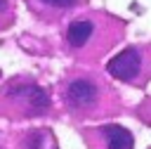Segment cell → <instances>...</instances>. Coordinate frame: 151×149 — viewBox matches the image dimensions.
<instances>
[{
	"label": "cell",
	"mask_w": 151,
	"mask_h": 149,
	"mask_svg": "<svg viewBox=\"0 0 151 149\" xmlns=\"http://www.w3.org/2000/svg\"><path fill=\"white\" fill-rule=\"evenodd\" d=\"M40 2H45V5H50V7H71V5H76L78 0H40Z\"/></svg>",
	"instance_id": "obj_6"
},
{
	"label": "cell",
	"mask_w": 151,
	"mask_h": 149,
	"mask_svg": "<svg viewBox=\"0 0 151 149\" xmlns=\"http://www.w3.org/2000/svg\"><path fill=\"white\" fill-rule=\"evenodd\" d=\"M7 99L14 102L12 106H19L28 116H38V114H45L50 109L47 92L40 85H33V83H21V85L9 88L7 90Z\"/></svg>",
	"instance_id": "obj_1"
},
{
	"label": "cell",
	"mask_w": 151,
	"mask_h": 149,
	"mask_svg": "<svg viewBox=\"0 0 151 149\" xmlns=\"http://www.w3.org/2000/svg\"><path fill=\"white\" fill-rule=\"evenodd\" d=\"M92 31H94V24H92V21H85V19L71 21L68 28H66V40H68L71 47H83V45L90 40Z\"/></svg>",
	"instance_id": "obj_5"
},
{
	"label": "cell",
	"mask_w": 151,
	"mask_h": 149,
	"mask_svg": "<svg viewBox=\"0 0 151 149\" xmlns=\"http://www.w3.org/2000/svg\"><path fill=\"white\" fill-rule=\"evenodd\" d=\"M106 71L116 80H123V83L134 80L139 76V71H142V52H139V47H127V50L118 52L116 57H111L109 64H106Z\"/></svg>",
	"instance_id": "obj_2"
},
{
	"label": "cell",
	"mask_w": 151,
	"mask_h": 149,
	"mask_svg": "<svg viewBox=\"0 0 151 149\" xmlns=\"http://www.w3.org/2000/svg\"><path fill=\"white\" fill-rule=\"evenodd\" d=\"M7 9V0H0V12H5Z\"/></svg>",
	"instance_id": "obj_7"
},
{
	"label": "cell",
	"mask_w": 151,
	"mask_h": 149,
	"mask_svg": "<svg viewBox=\"0 0 151 149\" xmlns=\"http://www.w3.org/2000/svg\"><path fill=\"white\" fill-rule=\"evenodd\" d=\"M66 99L71 102V106L80 109V106H87L97 99V85L87 78H78L73 80L68 88H66Z\"/></svg>",
	"instance_id": "obj_3"
},
{
	"label": "cell",
	"mask_w": 151,
	"mask_h": 149,
	"mask_svg": "<svg viewBox=\"0 0 151 149\" xmlns=\"http://www.w3.org/2000/svg\"><path fill=\"white\" fill-rule=\"evenodd\" d=\"M101 137H104V144L106 149H132V132L123 125H104L101 130Z\"/></svg>",
	"instance_id": "obj_4"
}]
</instances>
